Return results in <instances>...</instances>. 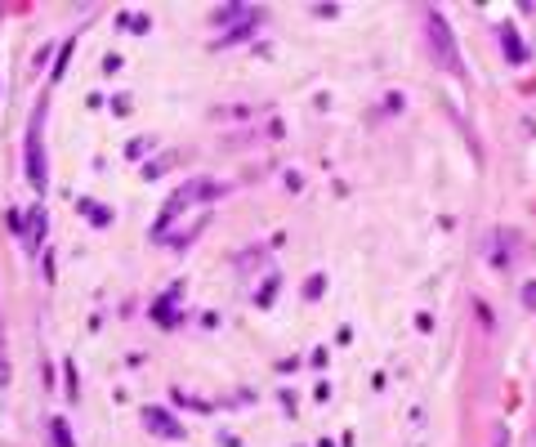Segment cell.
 <instances>
[{
	"mask_svg": "<svg viewBox=\"0 0 536 447\" xmlns=\"http://www.w3.org/2000/svg\"><path fill=\"white\" fill-rule=\"evenodd\" d=\"M41 121H45V108H36V112H32V126H27V179H32L36 193L45 188V144H41Z\"/></svg>",
	"mask_w": 536,
	"mask_h": 447,
	"instance_id": "6da1fadb",
	"label": "cell"
},
{
	"mask_svg": "<svg viewBox=\"0 0 536 447\" xmlns=\"http://www.w3.org/2000/svg\"><path fill=\"white\" fill-rule=\"evenodd\" d=\"M425 32H429V41H434L438 68H447V72H461V50H456L452 32H447V27H443V18H438V14H429V18H425Z\"/></svg>",
	"mask_w": 536,
	"mask_h": 447,
	"instance_id": "7a4b0ae2",
	"label": "cell"
},
{
	"mask_svg": "<svg viewBox=\"0 0 536 447\" xmlns=\"http://www.w3.org/2000/svg\"><path fill=\"white\" fill-rule=\"evenodd\" d=\"M143 421H148V430L161 434V439H184V425H179L170 412H157V407H148V412H143Z\"/></svg>",
	"mask_w": 536,
	"mask_h": 447,
	"instance_id": "3957f363",
	"label": "cell"
},
{
	"mask_svg": "<svg viewBox=\"0 0 536 447\" xmlns=\"http://www.w3.org/2000/svg\"><path fill=\"white\" fill-rule=\"evenodd\" d=\"M175 300H179V287H175V291H170V296H166V300H157V313H152V318H157V322H166V327H170V322H175V318H179V313H175Z\"/></svg>",
	"mask_w": 536,
	"mask_h": 447,
	"instance_id": "277c9868",
	"label": "cell"
},
{
	"mask_svg": "<svg viewBox=\"0 0 536 447\" xmlns=\"http://www.w3.org/2000/svg\"><path fill=\"white\" fill-rule=\"evenodd\" d=\"M50 434H54V443H59V447H76L72 434H67V421H63V416H54V421H50Z\"/></svg>",
	"mask_w": 536,
	"mask_h": 447,
	"instance_id": "5b68a950",
	"label": "cell"
},
{
	"mask_svg": "<svg viewBox=\"0 0 536 447\" xmlns=\"http://www.w3.org/2000/svg\"><path fill=\"white\" fill-rule=\"evenodd\" d=\"M505 54H510V59H514V63H519V59H523V45H519V41H514V32H510V27H505Z\"/></svg>",
	"mask_w": 536,
	"mask_h": 447,
	"instance_id": "8992f818",
	"label": "cell"
},
{
	"mask_svg": "<svg viewBox=\"0 0 536 447\" xmlns=\"http://www.w3.org/2000/svg\"><path fill=\"white\" fill-rule=\"evenodd\" d=\"M0 385H9V367H5V340H0Z\"/></svg>",
	"mask_w": 536,
	"mask_h": 447,
	"instance_id": "52a82bcc",
	"label": "cell"
},
{
	"mask_svg": "<svg viewBox=\"0 0 536 447\" xmlns=\"http://www.w3.org/2000/svg\"><path fill=\"white\" fill-rule=\"evenodd\" d=\"M505 443H510V434H505V430H496V447H505Z\"/></svg>",
	"mask_w": 536,
	"mask_h": 447,
	"instance_id": "ba28073f",
	"label": "cell"
}]
</instances>
